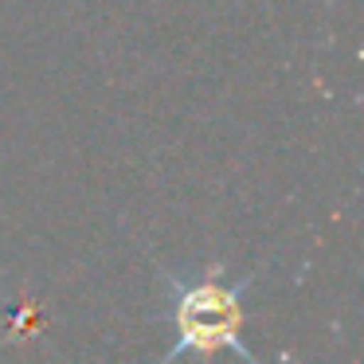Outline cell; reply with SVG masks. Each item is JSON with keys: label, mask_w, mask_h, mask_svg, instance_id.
Wrapping results in <instances>:
<instances>
[{"label": "cell", "mask_w": 364, "mask_h": 364, "mask_svg": "<svg viewBox=\"0 0 364 364\" xmlns=\"http://www.w3.org/2000/svg\"><path fill=\"white\" fill-rule=\"evenodd\" d=\"M228 262L212 259L204 267V274L196 282L173 274L168 267H161V278L168 282V309L165 321L173 325V345L157 364H176L181 356H215V353H235L239 360L259 364L255 353L243 345V290L255 282V270L243 274L239 286L223 282Z\"/></svg>", "instance_id": "cell-1"}]
</instances>
